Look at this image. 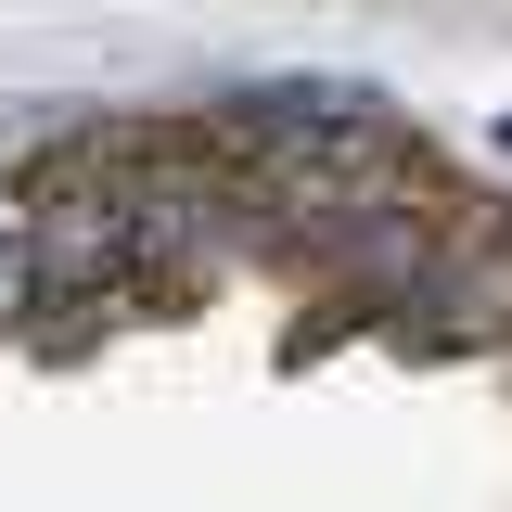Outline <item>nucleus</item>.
Returning a JSON list of instances; mask_svg holds the SVG:
<instances>
[{"mask_svg":"<svg viewBox=\"0 0 512 512\" xmlns=\"http://www.w3.org/2000/svg\"><path fill=\"white\" fill-rule=\"evenodd\" d=\"M423 141L359 103V116L333 128H295V141H269L244 154V218H256V256H308L320 231H346V218H372V205H423Z\"/></svg>","mask_w":512,"mask_h":512,"instance_id":"nucleus-1","label":"nucleus"},{"mask_svg":"<svg viewBox=\"0 0 512 512\" xmlns=\"http://www.w3.org/2000/svg\"><path fill=\"white\" fill-rule=\"evenodd\" d=\"M0 333H39V205L0 180Z\"/></svg>","mask_w":512,"mask_h":512,"instance_id":"nucleus-2","label":"nucleus"},{"mask_svg":"<svg viewBox=\"0 0 512 512\" xmlns=\"http://www.w3.org/2000/svg\"><path fill=\"white\" fill-rule=\"evenodd\" d=\"M500 167H512V116H500Z\"/></svg>","mask_w":512,"mask_h":512,"instance_id":"nucleus-3","label":"nucleus"}]
</instances>
